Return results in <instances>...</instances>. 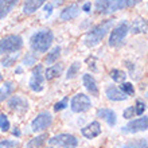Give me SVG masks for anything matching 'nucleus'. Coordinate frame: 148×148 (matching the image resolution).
<instances>
[{"label": "nucleus", "instance_id": "nucleus-1", "mask_svg": "<svg viewBox=\"0 0 148 148\" xmlns=\"http://www.w3.org/2000/svg\"><path fill=\"white\" fill-rule=\"evenodd\" d=\"M141 0H96L94 8L97 14L101 15H109L113 12H117L120 10L135 7Z\"/></svg>", "mask_w": 148, "mask_h": 148}, {"label": "nucleus", "instance_id": "nucleus-2", "mask_svg": "<svg viewBox=\"0 0 148 148\" xmlns=\"http://www.w3.org/2000/svg\"><path fill=\"white\" fill-rule=\"evenodd\" d=\"M112 27H113V20H110V19L104 20L102 23L94 26L92 30H89V32H88L85 35V38H84L85 46H88V47L97 46L98 43L105 38V35L108 34V31H110Z\"/></svg>", "mask_w": 148, "mask_h": 148}, {"label": "nucleus", "instance_id": "nucleus-3", "mask_svg": "<svg viewBox=\"0 0 148 148\" xmlns=\"http://www.w3.org/2000/svg\"><path fill=\"white\" fill-rule=\"evenodd\" d=\"M54 34L51 30H40V31L32 34L30 38V47L35 53H46L53 45Z\"/></svg>", "mask_w": 148, "mask_h": 148}, {"label": "nucleus", "instance_id": "nucleus-4", "mask_svg": "<svg viewBox=\"0 0 148 148\" xmlns=\"http://www.w3.org/2000/svg\"><path fill=\"white\" fill-rule=\"evenodd\" d=\"M23 47V38L19 35H7L0 39V55L16 53Z\"/></svg>", "mask_w": 148, "mask_h": 148}, {"label": "nucleus", "instance_id": "nucleus-5", "mask_svg": "<svg viewBox=\"0 0 148 148\" xmlns=\"http://www.w3.org/2000/svg\"><path fill=\"white\" fill-rule=\"evenodd\" d=\"M49 144L55 148H77L78 139L70 133H59L49 139Z\"/></svg>", "mask_w": 148, "mask_h": 148}, {"label": "nucleus", "instance_id": "nucleus-6", "mask_svg": "<svg viewBox=\"0 0 148 148\" xmlns=\"http://www.w3.org/2000/svg\"><path fill=\"white\" fill-rule=\"evenodd\" d=\"M70 108L74 113H84L92 108V101L90 98L84 93H78L71 98Z\"/></svg>", "mask_w": 148, "mask_h": 148}, {"label": "nucleus", "instance_id": "nucleus-7", "mask_svg": "<svg viewBox=\"0 0 148 148\" xmlns=\"http://www.w3.org/2000/svg\"><path fill=\"white\" fill-rule=\"evenodd\" d=\"M128 31H129V27L125 22H123V23H120L119 26H116V27L110 31L109 46L116 47V46H119V45H121L123 40L125 39V36H127V34H128Z\"/></svg>", "mask_w": 148, "mask_h": 148}, {"label": "nucleus", "instance_id": "nucleus-8", "mask_svg": "<svg viewBox=\"0 0 148 148\" xmlns=\"http://www.w3.org/2000/svg\"><path fill=\"white\" fill-rule=\"evenodd\" d=\"M43 70V66L40 63H36V66L34 67V70H32V75L30 78V82H28V85H30V89L32 92H42L43 90V82H45V75L42 73Z\"/></svg>", "mask_w": 148, "mask_h": 148}, {"label": "nucleus", "instance_id": "nucleus-9", "mask_svg": "<svg viewBox=\"0 0 148 148\" xmlns=\"http://www.w3.org/2000/svg\"><path fill=\"white\" fill-rule=\"evenodd\" d=\"M53 123V116L49 112H42L32 120L31 123V131L32 132H42L47 129Z\"/></svg>", "mask_w": 148, "mask_h": 148}, {"label": "nucleus", "instance_id": "nucleus-10", "mask_svg": "<svg viewBox=\"0 0 148 148\" xmlns=\"http://www.w3.org/2000/svg\"><path fill=\"white\" fill-rule=\"evenodd\" d=\"M148 128V117H140V119H136V120L129 121L128 124L123 127L121 131L125 133H136V132H143V131H147Z\"/></svg>", "mask_w": 148, "mask_h": 148}, {"label": "nucleus", "instance_id": "nucleus-11", "mask_svg": "<svg viewBox=\"0 0 148 148\" xmlns=\"http://www.w3.org/2000/svg\"><path fill=\"white\" fill-rule=\"evenodd\" d=\"M81 133L85 139H89V140L96 139V137H98L101 135V124L98 121H92L90 124L85 125L81 129Z\"/></svg>", "mask_w": 148, "mask_h": 148}, {"label": "nucleus", "instance_id": "nucleus-12", "mask_svg": "<svg viewBox=\"0 0 148 148\" xmlns=\"http://www.w3.org/2000/svg\"><path fill=\"white\" fill-rule=\"evenodd\" d=\"M8 108L19 113H24L28 109V101L22 96H14L8 100Z\"/></svg>", "mask_w": 148, "mask_h": 148}, {"label": "nucleus", "instance_id": "nucleus-13", "mask_svg": "<svg viewBox=\"0 0 148 148\" xmlns=\"http://www.w3.org/2000/svg\"><path fill=\"white\" fill-rule=\"evenodd\" d=\"M82 84H84V86L86 88V90H88L92 96L98 97L100 90H98L97 82H96V79H94L93 75H90V74H84V75H82Z\"/></svg>", "mask_w": 148, "mask_h": 148}, {"label": "nucleus", "instance_id": "nucleus-14", "mask_svg": "<svg viewBox=\"0 0 148 148\" xmlns=\"http://www.w3.org/2000/svg\"><path fill=\"white\" fill-rule=\"evenodd\" d=\"M105 94H106V97H108V100H110V101H124V100L128 98L127 94H124L119 88H116L114 85L106 86Z\"/></svg>", "mask_w": 148, "mask_h": 148}, {"label": "nucleus", "instance_id": "nucleus-15", "mask_svg": "<svg viewBox=\"0 0 148 148\" xmlns=\"http://www.w3.org/2000/svg\"><path fill=\"white\" fill-rule=\"evenodd\" d=\"M97 117H101L102 120H105L109 127H114L117 123V117L114 110L108 109V108H102V109L97 110Z\"/></svg>", "mask_w": 148, "mask_h": 148}, {"label": "nucleus", "instance_id": "nucleus-16", "mask_svg": "<svg viewBox=\"0 0 148 148\" xmlns=\"http://www.w3.org/2000/svg\"><path fill=\"white\" fill-rule=\"evenodd\" d=\"M78 12H79V7H78L77 4L75 3L69 4L65 10H62L59 18H61V20H71V19H74V18H77Z\"/></svg>", "mask_w": 148, "mask_h": 148}, {"label": "nucleus", "instance_id": "nucleus-17", "mask_svg": "<svg viewBox=\"0 0 148 148\" xmlns=\"http://www.w3.org/2000/svg\"><path fill=\"white\" fill-rule=\"evenodd\" d=\"M46 1L47 0H27L23 5V12L27 14V15H31L36 10H39V8L42 7Z\"/></svg>", "mask_w": 148, "mask_h": 148}, {"label": "nucleus", "instance_id": "nucleus-18", "mask_svg": "<svg viewBox=\"0 0 148 148\" xmlns=\"http://www.w3.org/2000/svg\"><path fill=\"white\" fill-rule=\"evenodd\" d=\"M19 0H0V19H4L14 10Z\"/></svg>", "mask_w": 148, "mask_h": 148}, {"label": "nucleus", "instance_id": "nucleus-19", "mask_svg": "<svg viewBox=\"0 0 148 148\" xmlns=\"http://www.w3.org/2000/svg\"><path fill=\"white\" fill-rule=\"evenodd\" d=\"M62 70H63V66L61 63H55L53 66L47 67L46 71H45V79L51 81V79H54V78H58L59 75H61V73H62Z\"/></svg>", "mask_w": 148, "mask_h": 148}, {"label": "nucleus", "instance_id": "nucleus-20", "mask_svg": "<svg viewBox=\"0 0 148 148\" xmlns=\"http://www.w3.org/2000/svg\"><path fill=\"white\" fill-rule=\"evenodd\" d=\"M47 140V135L46 133H42V135H38V136L32 137L31 140L26 144V148H40Z\"/></svg>", "mask_w": 148, "mask_h": 148}, {"label": "nucleus", "instance_id": "nucleus-21", "mask_svg": "<svg viewBox=\"0 0 148 148\" xmlns=\"http://www.w3.org/2000/svg\"><path fill=\"white\" fill-rule=\"evenodd\" d=\"M59 55H61V47L55 46L50 53H47V57L45 58V62H46L47 65H53V63H55L58 61Z\"/></svg>", "mask_w": 148, "mask_h": 148}, {"label": "nucleus", "instance_id": "nucleus-22", "mask_svg": "<svg viewBox=\"0 0 148 148\" xmlns=\"http://www.w3.org/2000/svg\"><path fill=\"white\" fill-rule=\"evenodd\" d=\"M12 90H14V85L12 82H4V85L0 88V102H3L4 100H7L11 96Z\"/></svg>", "mask_w": 148, "mask_h": 148}, {"label": "nucleus", "instance_id": "nucleus-23", "mask_svg": "<svg viewBox=\"0 0 148 148\" xmlns=\"http://www.w3.org/2000/svg\"><path fill=\"white\" fill-rule=\"evenodd\" d=\"M147 30V23L145 20L143 19H137L133 22V26H132V34H139V32H145Z\"/></svg>", "mask_w": 148, "mask_h": 148}, {"label": "nucleus", "instance_id": "nucleus-24", "mask_svg": "<svg viewBox=\"0 0 148 148\" xmlns=\"http://www.w3.org/2000/svg\"><path fill=\"white\" fill-rule=\"evenodd\" d=\"M110 78H112L113 81L116 82H124L125 78H127V74H125V71L120 70V69H112L109 73Z\"/></svg>", "mask_w": 148, "mask_h": 148}, {"label": "nucleus", "instance_id": "nucleus-25", "mask_svg": "<svg viewBox=\"0 0 148 148\" xmlns=\"http://www.w3.org/2000/svg\"><path fill=\"white\" fill-rule=\"evenodd\" d=\"M121 148H147V139H137L133 141H128Z\"/></svg>", "mask_w": 148, "mask_h": 148}, {"label": "nucleus", "instance_id": "nucleus-26", "mask_svg": "<svg viewBox=\"0 0 148 148\" xmlns=\"http://www.w3.org/2000/svg\"><path fill=\"white\" fill-rule=\"evenodd\" d=\"M79 69H81V63L79 62H73L71 63L70 66H69V69H67L66 79H71V78L75 77V75L79 73Z\"/></svg>", "mask_w": 148, "mask_h": 148}, {"label": "nucleus", "instance_id": "nucleus-27", "mask_svg": "<svg viewBox=\"0 0 148 148\" xmlns=\"http://www.w3.org/2000/svg\"><path fill=\"white\" fill-rule=\"evenodd\" d=\"M119 89L123 92L124 94H127V96H133V93H135V89H133V85L131 84V82H121V85Z\"/></svg>", "mask_w": 148, "mask_h": 148}, {"label": "nucleus", "instance_id": "nucleus-28", "mask_svg": "<svg viewBox=\"0 0 148 148\" xmlns=\"http://www.w3.org/2000/svg\"><path fill=\"white\" fill-rule=\"evenodd\" d=\"M19 58V53H11V55L10 57H5V58L1 61V65H3L4 67H8L11 66L12 63L16 62V59Z\"/></svg>", "mask_w": 148, "mask_h": 148}, {"label": "nucleus", "instance_id": "nucleus-29", "mask_svg": "<svg viewBox=\"0 0 148 148\" xmlns=\"http://www.w3.org/2000/svg\"><path fill=\"white\" fill-rule=\"evenodd\" d=\"M10 127H11V124H10L8 117L5 114H0V131L1 132H7Z\"/></svg>", "mask_w": 148, "mask_h": 148}, {"label": "nucleus", "instance_id": "nucleus-30", "mask_svg": "<svg viewBox=\"0 0 148 148\" xmlns=\"http://www.w3.org/2000/svg\"><path fill=\"white\" fill-rule=\"evenodd\" d=\"M145 108H147V106H145V102L141 101V100H137L136 104H135V114H137V116H143Z\"/></svg>", "mask_w": 148, "mask_h": 148}, {"label": "nucleus", "instance_id": "nucleus-31", "mask_svg": "<svg viewBox=\"0 0 148 148\" xmlns=\"http://www.w3.org/2000/svg\"><path fill=\"white\" fill-rule=\"evenodd\" d=\"M19 145V141L18 140H10V139H5V140L0 141V148H16Z\"/></svg>", "mask_w": 148, "mask_h": 148}, {"label": "nucleus", "instance_id": "nucleus-32", "mask_svg": "<svg viewBox=\"0 0 148 148\" xmlns=\"http://www.w3.org/2000/svg\"><path fill=\"white\" fill-rule=\"evenodd\" d=\"M23 63L26 66H32V65L36 63V57L34 54H31V53H28V54H26V57L23 58Z\"/></svg>", "mask_w": 148, "mask_h": 148}, {"label": "nucleus", "instance_id": "nucleus-33", "mask_svg": "<svg viewBox=\"0 0 148 148\" xmlns=\"http://www.w3.org/2000/svg\"><path fill=\"white\" fill-rule=\"evenodd\" d=\"M123 116H124V119H127V120L132 119V117L135 116V106H128V108L123 112Z\"/></svg>", "mask_w": 148, "mask_h": 148}, {"label": "nucleus", "instance_id": "nucleus-34", "mask_svg": "<svg viewBox=\"0 0 148 148\" xmlns=\"http://www.w3.org/2000/svg\"><path fill=\"white\" fill-rule=\"evenodd\" d=\"M67 106V97H65L62 100V101H59V102H57L54 105V110L55 112H59V110H62V109H65Z\"/></svg>", "mask_w": 148, "mask_h": 148}, {"label": "nucleus", "instance_id": "nucleus-35", "mask_svg": "<svg viewBox=\"0 0 148 148\" xmlns=\"http://www.w3.org/2000/svg\"><path fill=\"white\" fill-rule=\"evenodd\" d=\"M45 11H46L47 16H50L51 12H53V5H51V4H46V5H45Z\"/></svg>", "mask_w": 148, "mask_h": 148}, {"label": "nucleus", "instance_id": "nucleus-36", "mask_svg": "<svg viewBox=\"0 0 148 148\" xmlns=\"http://www.w3.org/2000/svg\"><path fill=\"white\" fill-rule=\"evenodd\" d=\"M82 10H84V12H90V10H92V4L88 1V3H85L84 5H82Z\"/></svg>", "mask_w": 148, "mask_h": 148}, {"label": "nucleus", "instance_id": "nucleus-37", "mask_svg": "<svg viewBox=\"0 0 148 148\" xmlns=\"http://www.w3.org/2000/svg\"><path fill=\"white\" fill-rule=\"evenodd\" d=\"M12 135H14V136H16V137H19L20 136V131L18 128H15L14 131H12Z\"/></svg>", "mask_w": 148, "mask_h": 148}, {"label": "nucleus", "instance_id": "nucleus-38", "mask_svg": "<svg viewBox=\"0 0 148 148\" xmlns=\"http://www.w3.org/2000/svg\"><path fill=\"white\" fill-rule=\"evenodd\" d=\"M22 71H23V69H22V67H16V69H15V73L16 74H22Z\"/></svg>", "mask_w": 148, "mask_h": 148}, {"label": "nucleus", "instance_id": "nucleus-39", "mask_svg": "<svg viewBox=\"0 0 148 148\" xmlns=\"http://www.w3.org/2000/svg\"><path fill=\"white\" fill-rule=\"evenodd\" d=\"M1 78H3V77H1V74H0V79H1Z\"/></svg>", "mask_w": 148, "mask_h": 148}, {"label": "nucleus", "instance_id": "nucleus-40", "mask_svg": "<svg viewBox=\"0 0 148 148\" xmlns=\"http://www.w3.org/2000/svg\"><path fill=\"white\" fill-rule=\"evenodd\" d=\"M47 148H55V147H47Z\"/></svg>", "mask_w": 148, "mask_h": 148}, {"label": "nucleus", "instance_id": "nucleus-41", "mask_svg": "<svg viewBox=\"0 0 148 148\" xmlns=\"http://www.w3.org/2000/svg\"><path fill=\"white\" fill-rule=\"evenodd\" d=\"M79 1H82V0H79Z\"/></svg>", "mask_w": 148, "mask_h": 148}]
</instances>
